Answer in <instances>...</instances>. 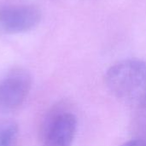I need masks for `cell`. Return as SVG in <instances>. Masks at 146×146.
Listing matches in <instances>:
<instances>
[{"mask_svg": "<svg viewBox=\"0 0 146 146\" xmlns=\"http://www.w3.org/2000/svg\"><path fill=\"white\" fill-rule=\"evenodd\" d=\"M110 93L121 103L146 110V62L125 59L111 66L105 74Z\"/></svg>", "mask_w": 146, "mask_h": 146, "instance_id": "6da1fadb", "label": "cell"}, {"mask_svg": "<svg viewBox=\"0 0 146 146\" xmlns=\"http://www.w3.org/2000/svg\"><path fill=\"white\" fill-rule=\"evenodd\" d=\"M76 130L77 120L72 112L61 107L53 108L40 125L41 146H72Z\"/></svg>", "mask_w": 146, "mask_h": 146, "instance_id": "7a4b0ae2", "label": "cell"}, {"mask_svg": "<svg viewBox=\"0 0 146 146\" xmlns=\"http://www.w3.org/2000/svg\"><path fill=\"white\" fill-rule=\"evenodd\" d=\"M32 88V77L24 68L11 69L0 80V114L18 110Z\"/></svg>", "mask_w": 146, "mask_h": 146, "instance_id": "3957f363", "label": "cell"}, {"mask_svg": "<svg viewBox=\"0 0 146 146\" xmlns=\"http://www.w3.org/2000/svg\"><path fill=\"white\" fill-rule=\"evenodd\" d=\"M41 18L39 9L32 5L0 7V29L9 33H24L36 27Z\"/></svg>", "mask_w": 146, "mask_h": 146, "instance_id": "277c9868", "label": "cell"}, {"mask_svg": "<svg viewBox=\"0 0 146 146\" xmlns=\"http://www.w3.org/2000/svg\"><path fill=\"white\" fill-rule=\"evenodd\" d=\"M18 137V124L9 119H0V146H16Z\"/></svg>", "mask_w": 146, "mask_h": 146, "instance_id": "5b68a950", "label": "cell"}, {"mask_svg": "<svg viewBox=\"0 0 146 146\" xmlns=\"http://www.w3.org/2000/svg\"><path fill=\"white\" fill-rule=\"evenodd\" d=\"M121 146H146V140H142V139L130 140L127 143H124Z\"/></svg>", "mask_w": 146, "mask_h": 146, "instance_id": "8992f818", "label": "cell"}]
</instances>
